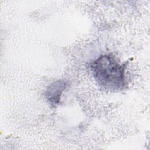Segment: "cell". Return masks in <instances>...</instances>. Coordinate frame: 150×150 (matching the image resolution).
I'll return each mask as SVG.
<instances>
[{
	"label": "cell",
	"mask_w": 150,
	"mask_h": 150,
	"mask_svg": "<svg viewBox=\"0 0 150 150\" xmlns=\"http://www.w3.org/2000/svg\"><path fill=\"white\" fill-rule=\"evenodd\" d=\"M125 63L112 54H103L90 63L89 69L97 84L110 91L123 90L127 84Z\"/></svg>",
	"instance_id": "obj_1"
},
{
	"label": "cell",
	"mask_w": 150,
	"mask_h": 150,
	"mask_svg": "<svg viewBox=\"0 0 150 150\" xmlns=\"http://www.w3.org/2000/svg\"><path fill=\"white\" fill-rule=\"evenodd\" d=\"M67 83L64 80H59L50 84L45 91V97L52 106H57L60 101L62 93L66 88Z\"/></svg>",
	"instance_id": "obj_2"
}]
</instances>
